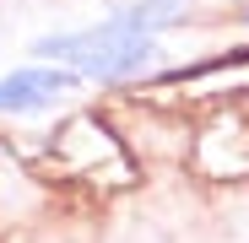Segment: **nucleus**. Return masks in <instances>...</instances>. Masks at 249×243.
I'll use <instances>...</instances> for the list:
<instances>
[{
  "label": "nucleus",
  "instance_id": "f257e3e1",
  "mask_svg": "<svg viewBox=\"0 0 249 243\" xmlns=\"http://www.w3.org/2000/svg\"><path fill=\"white\" fill-rule=\"evenodd\" d=\"M44 60L71 65L76 76H92V81H119V76H136L157 60V44L141 27H124V22H103L87 32H65V38H44L38 44Z\"/></svg>",
  "mask_w": 249,
  "mask_h": 243
},
{
  "label": "nucleus",
  "instance_id": "f03ea898",
  "mask_svg": "<svg viewBox=\"0 0 249 243\" xmlns=\"http://www.w3.org/2000/svg\"><path fill=\"white\" fill-rule=\"evenodd\" d=\"M76 125H81V141H87V146H76L71 130H60V135L49 141V151L65 162L71 173L92 178L98 189H103V184H130V178H136V168H130V157H124V146L98 125L92 113H76Z\"/></svg>",
  "mask_w": 249,
  "mask_h": 243
},
{
  "label": "nucleus",
  "instance_id": "7ed1b4c3",
  "mask_svg": "<svg viewBox=\"0 0 249 243\" xmlns=\"http://www.w3.org/2000/svg\"><path fill=\"white\" fill-rule=\"evenodd\" d=\"M71 92V76L65 70H49V65H27V70H11L0 81V113H33V108H49L54 97Z\"/></svg>",
  "mask_w": 249,
  "mask_h": 243
},
{
  "label": "nucleus",
  "instance_id": "20e7f679",
  "mask_svg": "<svg viewBox=\"0 0 249 243\" xmlns=\"http://www.w3.org/2000/svg\"><path fill=\"white\" fill-rule=\"evenodd\" d=\"M108 11H114V22H124V27L152 32V27H174V22L190 11V0H108Z\"/></svg>",
  "mask_w": 249,
  "mask_h": 243
},
{
  "label": "nucleus",
  "instance_id": "39448f33",
  "mask_svg": "<svg viewBox=\"0 0 249 243\" xmlns=\"http://www.w3.org/2000/svg\"><path fill=\"white\" fill-rule=\"evenodd\" d=\"M244 22H249V6H244Z\"/></svg>",
  "mask_w": 249,
  "mask_h": 243
}]
</instances>
